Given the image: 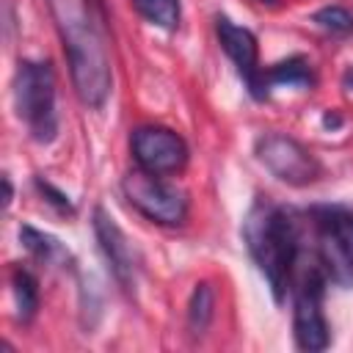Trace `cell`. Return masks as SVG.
Listing matches in <instances>:
<instances>
[{
  "instance_id": "2",
  "label": "cell",
  "mask_w": 353,
  "mask_h": 353,
  "mask_svg": "<svg viewBox=\"0 0 353 353\" xmlns=\"http://www.w3.org/2000/svg\"><path fill=\"white\" fill-rule=\"evenodd\" d=\"M69 61L72 85L85 108H102L113 88L110 58L85 0H47Z\"/></svg>"
},
{
  "instance_id": "8",
  "label": "cell",
  "mask_w": 353,
  "mask_h": 353,
  "mask_svg": "<svg viewBox=\"0 0 353 353\" xmlns=\"http://www.w3.org/2000/svg\"><path fill=\"white\" fill-rule=\"evenodd\" d=\"M91 226H94V234H97V243H99V251H102V256H105V262H108L110 276L116 279V284H119L127 295H135L138 276H141V256H138V248L130 243V237L124 234V229L113 221V215H110L102 204L94 207Z\"/></svg>"
},
{
  "instance_id": "7",
  "label": "cell",
  "mask_w": 353,
  "mask_h": 353,
  "mask_svg": "<svg viewBox=\"0 0 353 353\" xmlns=\"http://www.w3.org/2000/svg\"><path fill=\"white\" fill-rule=\"evenodd\" d=\"M130 149H132L135 165L149 174H157V176L179 174L190 157L185 138L176 130H168L160 124L135 127L130 135Z\"/></svg>"
},
{
  "instance_id": "4",
  "label": "cell",
  "mask_w": 353,
  "mask_h": 353,
  "mask_svg": "<svg viewBox=\"0 0 353 353\" xmlns=\"http://www.w3.org/2000/svg\"><path fill=\"white\" fill-rule=\"evenodd\" d=\"M312 245L328 281L353 287V210L342 204H317L306 212Z\"/></svg>"
},
{
  "instance_id": "1",
  "label": "cell",
  "mask_w": 353,
  "mask_h": 353,
  "mask_svg": "<svg viewBox=\"0 0 353 353\" xmlns=\"http://www.w3.org/2000/svg\"><path fill=\"white\" fill-rule=\"evenodd\" d=\"M306 237V212L276 204L270 199H256L245 212L243 243L259 273L268 279L276 303H281L290 292L292 268Z\"/></svg>"
},
{
  "instance_id": "20",
  "label": "cell",
  "mask_w": 353,
  "mask_h": 353,
  "mask_svg": "<svg viewBox=\"0 0 353 353\" xmlns=\"http://www.w3.org/2000/svg\"><path fill=\"white\" fill-rule=\"evenodd\" d=\"M259 3H268V6H273V3H276V0H259Z\"/></svg>"
},
{
  "instance_id": "16",
  "label": "cell",
  "mask_w": 353,
  "mask_h": 353,
  "mask_svg": "<svg viewBox=\"0 0 353 353\" xmlns=\"http://www.w3.org/2000/svg\"><path fill=\"white\" fill-rule=\"evenodd\" d=\"M33 185H36V190H39V193H41V196H44V199H47V201H50V204H52L58 212L74 215V204H72V199H69L63 190H58V188H55L50 179L36 176V179H33Z\"/></svg>"
},
{
  "instance_id": "11",
  "label": "cell",
  "mask_w": 353,
  "mask_h": 353,
  "mask_svg": "<svg viewBox=\"0 0 353 353\" xmlns=\"http://www.w3.org/2000/svg\"><path fill=\"white\" fill-rule=\"evenodd\" d=\"M215 317V290L210 281H199L188 301V328L193 336H201Z\"/></svg>"
},
{
  "instance_id": "17",
  "label": "cell",
  "mask_w": 353,
  "mask_h": 353,
  "mask_svg": "<svg viewBox=\"0 0 353 353\" xmlns=\"http://www.w3.org/2000/svg\"><path fill=\"white\" fill-rule=\"evenodd\" d=\"M323 127H325V130L342 127V116H339L336 110H325V113H323Z\"/></svg>"
},
{
  "instance_id": "15",
  "label": "cell",
  "mask_w": 353,
  "mask_h": 353,
  "mask_svg": "<svg viewBox=\"0 0 353 353\" xmlns=\"http://www.w3.org/2000/svg\"><path fill=\"white\" fill-rule=\"evenodd\" d=\"M312 22L320 30L331 33V36H350L353 33V14L347 8H342V6H323V8H317L312 14Z\"/></svg>"
},
{
  "instance_id": "13",
  "label": "cell",
  "mask_w": 353,
  "mask_h": 353,
  "mask_svg": "<svg viewBox=\"0 0 353 353\" xmlns=\"http://www.w3.org/2000/svg\"><path fill=\"white\" fill-rule=\"evenodd\" d=\"M11 284H14V298H17V317L22 323H30L39 309V281L30 270L17 268L11 276Z\"/></svg>"
},
{
  "instance_id": "9",
  "label": "cell",
  "mask_w": 353,
  "mask_h": 353,
  "mask_svg": "<svg viewBox=\"0 0 353 353\" xmlns=\"http://www.w3.org/2000/svg\"><path fill=\"white\" fill-rule=\"evenodd\" d=\"M215 36H218L221 50L229 55V61L234 63L237 74L243 77L248 94H251L256 102L268 99V94H270L268 88H270V85H268V80H265V69H259L256 36H254L248 28L232 22V19L223 17V14L215 17Z\"/></svg>"
},
{
  "instance_id": "3",
  "label": "cell",
  "mask_w": 353,
  "mask_h": 353,
  "mask_svg": "<svg viewBox=\"0 0 353 353\" xmlns=\"http://www.w3.org/2000/svg\"><path fill=\"white\" fill-rule=\"evenodd\" d=\"M14 108L36 143H50L58 135L55 72L47 61H19L14 72Z\"/></svg>"
},
{
  "instance_id": "19",
  "label": "cell",
  "mask_w": 353,
  "mask_h": 353,
  "mask_svg": "<svg viewBox=\"0 0 353 353\" xmlns=\"http://www.w3.org/2000/svg\"><path fill=\"white\" fill-rule=\"evenodd\" d=\"M88 3V8H94L97 11V17L99 19H105V0H85Z\"/></svg>"
},
{
  "instance_id": "5",
  "label": "cell",
  "mask_w": 353,
  "mask_h": 353,
  "mask_svg": "<svg viewBox=\"0 0 353 353\" xmlns=\"http://www.w3.org/2000/svg\"><path fill=\"white\" fill-rule=\"evenodd\" d=\"M121 193L152 223L182 226L188 221V212H190L188 193L179 185H174L157 174H149L143 168H132L121 179Z\"/></svg>"
},
{
  "instance_id": "18",
  "label": "cell",
  "mask_w": 353,
  "mask_h": 353,
  "mask_svg": "<svg viewBox=\"0 0 353 353\" xmlns=\"http://www.w3.org/2000/svg\"><path fill=\"white\" fill-rule=\"evenodd\" d=\"M3 188H6V201H3V204H6V210H8V207H11V196H14V188H11V179H8V174L3 176Z\"/></svg>"
},
{
  "instance_id": "10",
  "label": "cell",
  "mask_w": 353,
  "mask_h": 353,
  "mask_svg": "<svg viewBox=\"0 0 353 353\" xmlns=\"http://www.w3.org/2000/svg\"><path fill=\"white\" fill-rule=\"evenodd\" d=\"M19 243H22V248H25L33 259H39L41 265H66V262L72 259L69 251L63 248V243H61L58 237H52V234L36 229V226H30V223H22V226H19Z\"/></svg>"
},
{
  "instance_id": "12",
  "label": "cell",
  "mask_w": 353,
  "mask_h": 353,
  "mask_svg": "<svg viewBox=\"0 0 353 353\" xmlns=\"http://www.w3.org/2000/svg\"><path fill=\"white\" fill-rule=\"evenodd\" d=\"M265 80H268V85H312L314 72L303 55H290V58L268 66Z\"/></svg>"
},
{
  "instance_id": "6",
  "label": "cell",
  "mask_w": 353,
  "mask_h": 353,
  "mask_svg": "<svg viewBox=\"0 0 353 353\" xmlns=\"http://www.w3.org/2000/svg\"><path fill=\"white\" fill-rule=\"evenodd\" d=\"M256 160L284 185L290 188H306L314 185L323 174L320 160L295 138L284 132H265L254 143Z\"/></svg>"
},
{
  "instance_id": "14",
  "label": "cell",
  "mask_w": 353,
  "mask_h": 353,
  "mask_svg": "<svg viewBox=\"0 0 353 353\" xmlns=\"http://www.w3.org/2000/svg\"><path fill=\"white\" fill-rule=\"evenodd\" d=\"M132 6L146 22H152L163 30H176L179 28V19H182L179 0H132Z\"/></svg>"
}]
</instances>
